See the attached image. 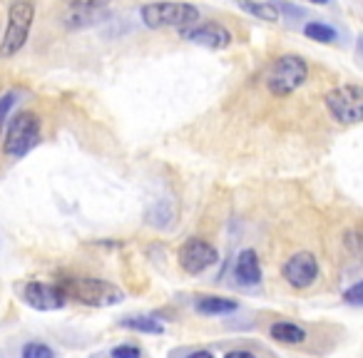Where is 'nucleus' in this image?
<instances>
[{"label": "nucleus", "mask_w": 363, "mask_h": 358, "mask_svg": "<svg viewBox=\"0 0 363 358\" xmlns=\"http://www.w3.org/2000/svg\"><path fill=\"white\" fill-rule=\"evenodd\" d=\"M57 284H60L62 291L67 293V298L82 303V306L107 308V306H117V303L125 301V291H122L120 286H115L112 281H107V279L67 274V276L57 279Z\"/></svg>", "instance_id": "f257e3e1"}, {"label": "nucleus", "mask_w": 363, "mask_h": 358, "mask_svg": "<svg viewBox=\"0 0 363 358\" xmlns=\"http://www.w3.org/2000/svg\"><path fill=\"white\" fill-rule=\"evenodd\" d=\"M308 80V62L296 52H286L269 62L264 72V85L269 95L274 97H289L296 90H301Z\"/></svg>", "instance_id": "f03ea898"}, {"label": "nucleus", "mask_w": 363, "mask_h": 358, "mask_svg": "<svg viewBox=\"0 0 363 358\" xmlns=\"http://www.w3.org/2000/svg\"><path fill=\"white\" fill-rule=\"evenodd\" d=\"M140 18L150 30H164V28L184 30L199 23V8L179 0H155L140 8Z\"/></svg>", "instance_id": "7ed1b4c3"}, {"label": "nucleus", "mask_w": 363, "mask_h": 358, "mask_svg": "<svg viewBox=\"0 0 363 358\" xmlns=\"http://www.w3.org/2000/svg\"><path fill=\"white\" fill-rule=\"evenodd\" d=\"M43 140V120L38 112L23 110L8 122L6 140H3V155L11 160H23L33 152Z\"/></svg>", "instance_id": "20e7f679"}, {"label": "nucleus", "mask_w": 363, "mask_h": 358, "mask_svg": "<svg viewBox=\"0 0 363 358\" xmlns=\"http://www.w3.org/2000/svg\"><path fill=\"white\" fill-rule=\"evenodd\" d=\"M35 23V3L33 0H13L8 8V23L0 40V60H11L26 47Z\"/></svg>", "instance_id": "39448f33"}, {"label": "nucleus", "mask_w": 363, "mask_h": 358, "mask_svg": "<svg viewBox=\"0 0 363 358\" xmlns=\"http://www.w3.org/2000/svg\"><path fill=\"white\" fill-rule=\"evenodd\" d=\"M323 105H326L328 115L338 122V125H361L363 122V85L356 82H346V85H338L333 90L326 92L323 97Z\"/></svg>", "instance_id": "423d86ee"}, {"label": "nucleus", "mask_w": 363, "mask_h": 358, "mask_svg": "<svg viewBox=\"0 0 363 358\" xmlns=\"http://www.w3.org/2000/svg\"><path fill=\"white\" fill-rule=\"evenodd\" d=\"M321 276L318 259L311 252H296L281 264V279L294 289V291H306Z\"/></svg>", "instance_id": "0eeeda50"}, {"label": "nucleus", "mask_w": 363, "mask_h": 358, "mask_svg": "<svg viewBox=\"0 0 363 358\" xmlns=\"http://www.w3.org/2000/svg\"><path fill=\"white\" fill-rule=\"evenodd\" d=\"M177 262H179L182 272L199 276L207 269H212L219 262V252L214 249V244H209L202 237H192L182 244L179 252H177Z\"/></svg>", "instance_id": "6e6552de"}, {"label": "nucleus", "mask_w": 363, "mask_h": 358, "mask_svg": "<svg viewBox=\"0 0 363 358\" xmlns=\"http://www.w3.org/2000/svg\"><path fill=\"white\" fill-rule=\"evenodd\" d=\"M21 298L35 311H60L67 306V293L62 291L60 284H48V281H26L21 286Z\"/></svg>", "instance_id": "1a4fd4ad"}, {"label": "nucleus", "mask_w": 363, "mask_h": 358, "mask_svg": "<svg viewBox=\"0 0 363 358\" xmlns=\"http://www.w3.org/2000/svg\"><path fill=\"white\" fill-rule=\"evenodd\" d=\"M182 38L187 43H192V45L207 47V50H224V47H229L234 40L232 30L217 21L197 23V26H192V28H184Z\"/></svg>", "instance_id": "9d476101"}, {"label": "nucleus", "mask_w": 363, "mask_h": 358, "mask_svg": "<svg viewBox=\"0 0 363 358\" xmlns=\"http://www.w3.org/2000/svg\"><path fill=\"white\" fill-rule=\"evenodd\" d=\"M65 3V26L77 30V28H90L100 23L105 16L110 0H62Z\"/></svg>", "instance_id": "9b49d317"}, {"label": "nucleus", "mask_w": 363, "mask_h": 358, "mask_svg": "<svg viewBox=\"0 0 363 358\" xmlns=\"http://www.w3.org/2000/svg\"><path fill=\"white\" fill-rule=\"evenodd\" d=\"M234 279L242 286H257L262 284V262L254 249H242L234 262Z\"/></svg>", "instance_id": "f8f14e48"}, {"label": "nucleus", "mask_w": 363, "mask_h": 358, "mask_svg": "<svg viewBox=\"0 0 363 358\" xmlns=\"http://www.w3.org/2000/svg\"><path fill=\"white\" fill-rule=\"evenodd\" d=\"M269 338L277 343H284V346H301V343L308 341V331L296 321H274L269 326Z\"/></svg>", "instance_id": "ddd939ff"}, {"label": "nucleus", "mask_w": 363, "mask_h": 358, "mask_svg": "<svg viewBox=\"0 0 363 358\" xmlns=\"http://www.w3.org/2000/svg\"><path fill=\"white\" fill-rule=\"evenodd\" d=\"M239 308L237 298L229 296H214V293H207V296H197L194 298V311L202 313V316H227V313H234Z\"/></svg>", "instance_id": "4468645a"}, {"label": "nucleus", "mask_w": 363, "mask_h": 358, "mask_svg": "<svg viewBox=\"0 0 363 358\" xmlns=\"http://www.w3.org/2000/svg\"><path fill=\"white\" fill-rule=\"evenodd\" d=\"M244 13L259 18V21L267 23H279V8L274 3H267V0H234Z\"/></svg>", "instance_id": "2eb2a0df"}, {"label": "nucleus", "mask_w": 363, "mask_h": 358, "mask_svg": "<svg viewBox=\"0 0 363 358\" xmlns=\"http://www.w3.org/2000/svg\"><path fill=\"white\" fill-rule=\"evenodd\" d=\"M122 328H130V331H140V333H164V326L160 323V318H152V316H127L120 321Z\"/></svg>", "instance_id": "dca6fc26"}, {"label": "nucleus", "mask_w": 363, "mask_h": 358, "mask_svg": "<svg viewBox=\"0 0 363 358\" xmlns=\"http://www.w3.org/2000/svg\"><path fill=\"white\" fill-rule=\"evenodd\" d=\"M303 35L313 43H323V45H331V43L338 40V33L336 28L326 26V23H318V21H311L303 26Z\"/></svg>", "instance_id": "f3484780"}, {"label": "nucleus", "mask_w": 363, "mask_h": 358, "mask_svg": "<svg viewBox=\"0 0 363 358\" xmlns=\"http://www.w3.org/2000/svg\"><path fill=\"white\" fill-rule=\"evenodd\" d=\"M21 358H57L52 346L43 341H28L26 346L21 348Z\"/></svg>", "instance_id": "a211bd4d"}, {"label": "nucleus", "mask_w": 363, "mask_h": 358, "mask_svg": "<svg viewBox=\"0 0 363 358\" xmlns=\"http://www.w3.org/2000/svg\"><path fill=\"white\" fill-rule=\"evenodd\" d=\"M16 100H18V92L16 90L6 92V95H0V132H3V127H6L8 115H11V110H13V105H16Z\"/></svg>", "instance_id": "6ab92c4d"}, {"label": "nucleus", "mask_w": 363, "mask_h": 358, "mask_svg": "<svg viewBox=\"0 0 363 358\" xmlns=\"http://www.w3.org/2000/svg\"><path fill=\"white\" fill-rule=\"evenodd\" d=\"M110 358H142V348L135 343H120L110 351Z\"/></svg>", "instance_id": "aec40b11"}, {"label": "nucleus", "mask_w": 363, "mask_h": 358, "mask_svg": "<svg viewBox=\"0 0 363 358\" xmlns=\"http://www.w3.org/2000/svg\"><path fill=\"white\" fill-rule=\"evenodd\" d=\"M343 301L351 303V306H363V279L343 291Z\"/></svg>", "instance_id": "412c9836"}, {"label": "nucleus", "mask_w": 363, "mask_h": 358, "mask_svg": "<svg viewBox=\"0 0 363 358\" xmlns=\"http://www.w3.org/2000/svg\"><path fill=\"white\" fill-rule=\"evenodd\" d=\"M222 358H259L252 348H229Z\"/></svg>", "instance_id": "4be33fe9"}, {"label": "nucleus", "mask_w": 363, "mask_h": 358, "mask_svg": "<svg viewBox=\"0 0 363 358\" xmlns=\"http://www.w3.org/2000/svg\"><path fill=\"white\" fill-rule=\"evenodd\" d=\"M184 358H214V353L209 351V348H194V351H189Z\"/></svg>", "instance_id": "5701e85b"}, {"label": "nucleus", "mask_w": 363, "mask_h": 358, "mask_svg": "<svg viewBox=\"0 0 363 358\" xmlns=\"http://www.w3.org/2000/svg\"><path fill=\"white\" fill-rule=\"evenodd\" d=\"M306 3H311V6H326L328 0H306Z\"/></svg>", "instance_id": "b1692460"}]
</instances>
